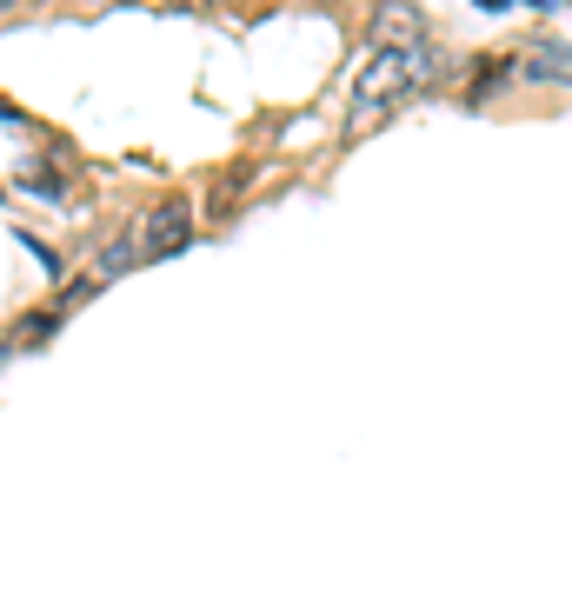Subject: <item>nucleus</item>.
Listing matches in <instances>:
<instances>
[{
	"label": "nucleus",
	"mask_w": 572,
	"mask_h": 598,
	"mask_svg": "<svg viewBox=\"0 0 572 598\" xmlns=\"http://www.w3.org/2000/svg\"><path fill=\"white\" fill-rule=\"evenodd\" d=\"M433 73H440V60H433V47H420V40L380 47V54L353 73V114H380V107H393V101H406V94H427Z\"/></svg>",
	"instance_id": "f257e3e1"
},
{
	"label": "nucleus",
	"mask_w": 572,
	"mask_h": 598,
	"mask_svg": "<svg viewBox=\"0 0 572 598\" xmlns=\"http://www.w3.org/2000/svg\"><path fill=\"white\" fill-rule=\"evenodd\" d=\"M133 239H140V260H174V253L194 246V207H187V200L153 207V213L133 226Z\"/></svg>",
	"instance_id": "f03ea898"
},
{
	"label": "nucleus",
	"mask_w": 572,
	"mask_h": 598,
	"mask_svg": "<svg viewBox=\"0 0 572 598\" xmlns=\"http://www.w3.org/2000/svg\"><path fill=\"white\" fill-rule=\"evenodd\" d=\"M133 260H140V239H133V226H127V233H120V239H114V246L101 253V267H94V273H101V280H120V273H127Z\"/></svg>",
	"instance_id": "7ed1b4c3"
},
{
	"label": "nucleus",
	"mask_w": 572,
	"mask_h": 598,
	"mask_svg": "<svg viewBox=\"0 0 572 598\" xmlns=\"http://www.w3.org/2000/svg\"><path fill=\"white\" fill-rule=\"evenodd\" d=\"M21 326H27V332H21V339H27V347H40V339H54V326H60V313H27Z\"/></svg>",
	"instance_id": "20e7f679"
},
{
	"label": "nucleus",
	"mask_w": 572,
	"mask_h": 598,
	"mask_svg": "<svg viewBox=\"0 0 572 598\" xmlns=\"http://www.w3.org/2000/svg\"><path fill=\"white\" fill-rule=\"evenodd\" d=\"M0 360H8V339H0Z\"/></svg>",
	"instance_id": "39448f33"
}]
</instances>
